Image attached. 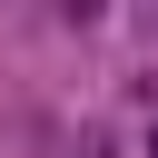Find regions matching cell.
I'll return each mask as SVG.
<instances>
[{"label":"cell","instance_id":"1","mask_svg":"<svg viewBox=\"0 0 158 158\" xmlns=\"http://www.w3.org/2000/svg\"><path fill=\"white\" fill-rule=\"evenodd\" d=\"M79 158H118V148H109V138H99V128H89V138H79Z\"/></svg>","mask_w":158,"mask_h":158},{"label":"cell","instance_id":"2","mask_svg":"<svg viewBox=\"0 0 158 158\" xmlns=\"http://www.w3.org/2000/svg\"><path fill=\"white\" fill-rule=\"evenodd\" d=\"M148 158H158V138H148Z\"/></svg>","mask_w":158,"mask_h":158}]
</instances>
